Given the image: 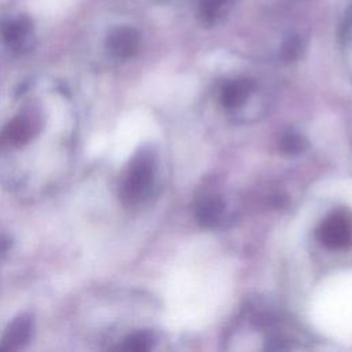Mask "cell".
I'll list each match as a JSON object with an SVG mask.
<instances>
[{
  "label": "cell",
  "mask_w": 352,
  "mask_h": 352,
  "mask_svg": "<svg viewBox=\"0 0 352 352\" xmlns=\"http://www.w3.org/2000/svg\"><path fill=\"white\" fill-rule=\"evenodd\" d=\"M154 151L148 146L140 147L133 154L120 186V198L124 205H136L150 194L154 183Z\"/></svg>",
  "instance_id": "1"
},
{
  "label": "cell",
  "mask_w": 352,
  "mask_h": 352,
  "mask_svg": "<svg viewBox=\"0 0 352 352\" xmlns=\"http://www.w3.org/2000/svg\"><path fill=\"white\" fill-rule=\"evenodd\" d=\"M316 235L320 243L329 249L352 246V212L348 209L331 212L319 224Z\"/></svg>",
  "instance_id": "2"
},
{
  "label": "cell",
  "mask_w": 352,
  "mask_h": 352,
  "mask_svg": "<svg viewBox=\"0 0 352 352\" xmlns=\"http://www.w3.org/2000/svg\"><path fill=\"white\" fill-rule=\"evenodd\" d=\"M140 45V34L132 26H117L106 37V48L111 55L120 59L133 56Z\"/></svg>",
  "instance_id": "3"
},
{
  "label": "cell",
  "mask_w": 352,
  "mask_h": 352,
  "mask_svg": "<svg viewBox=\"0 0 352 352\" xmlns=\"http://www.w3.org/2000/svg\"><path fill=\"white\" fill-rule=\"evenodd\" d=\"M33 334V319L30 315H19L6 329L0 340V351H15L25 346Z\"/></svg>",
  "instance_id": "4"
},
{
  "label": "cell",
  "mask_w": 352,
  "mask_h": 352,
  "mask_svg": "<svg viewBox=\"0 0 352 352\" xmlns=\"http://www.w3.org/2000/svg\"><path fill=\"white\" fill-rule=\"evenodd\" d=\"M33 30V22L26 15H18L14 18L6 19L0 25V37L1 40L12 47V48H21L23 43L28 40Z\"/></svg>",
  "instance_id": "5"
},
{
  "label": "cell",
  "mask_w": 352,
  "mask_h": 352,
  "mask_svg": "<svg viewBox=\"0 0 352 352\" xmlns=\"http://www.w3.org/2000/svg\"><path fill=\"white\" fill-rule=\"evenodd\" d=\"M38 126L36 121L25 114L12 118L3 131V139L12 146H22L29 143L37 133Z\"/></svg>",
  "instance_id": "6"
},
{
  "label": "cell",
  "mask_w": 352,
  "mask_h": 352,
  "mask_svg": "<svg viewBox=\"0 0 352 352\" xmlns=\"http://www.w3.org/2000/svg\"><path fill=\"white\" fill-rule=\"evenodd\" d=\"M224 204L221 198L213 192H206L201 195L197 201L195 214L201 226L214 227L223 217Z\"/></svg>",
  "instance_id": "7"
},
{
  "label": "cell",
  "mask_w": 352,
  "mask_h": 352,
  "mask_svg": "<svg viewBox=\"0 0 352 352\" xmlns=\"http://www.w3.org/2000/svg\"><path fill=\"white\" fill-rule=\"evenodd\" d=\"M254 84L248 78H236L226 82L220 91V102L227 109L241 107L252 95Z\"/></svg>",
  "instance_id": "8"
},
{
  "label": "cell",
  "mask_w": 352,
  "mask_h": 352,
  "mask_svg": "<svg viewBox=\"0 0 352 352\" xmlns=\"http://www.w3.org/2000/svg\"><path fill=\"white\" fill-rule=\"evenodd\" d=\"M236 0H199L198 14L202 25L213 26L234 7Z\"/></svg>",
  "instance_id": "9"
},
{
  "label": "cell",
  "mask_w": 352,
  "mask_h": 352,
  "mask_svg": "<svg viewBox=\"0 0 352 352\" xmlns=\"http://www.w3.org/2000/svg\"><path fill=\"white\" fill-rule=\"evenodd\" d=\"M279 147L287 155H298L308 148V140L302 135L292 131V132H286L282 136L279 142Z\"/></svg>",
  "instance_id": "10"
},
{
  "label": "cell",
  "mask_w": 352,
  "mask_h": 352,
  "mask_svg": "<svg viewBox=\"0 0 352 352\" xmlns=\"http://www.w3.org/2000/svg\"><path fill=\"white\" fill-rule=\"evenodd\" d=\"M153 346V337L147 331H138L124 340V349L133 352L148 351Z\"/></svg>",
  "instance_id": "11"
},
{
  "label": "cell",
  "mask_w": 352,
  "mask_h": 352,
  "mask_svg": "<svg viewBox=\"0 0 352 352\" xmlns=\"http://www.w3.org/2000/svg\"><path fill=\"white\" fill-rule=\"evenodd\" d=\"M302 52V41L300 40V37L297 36H293V37H289L282 48H280V56L286 60V62H293L296 59L300 58Z\"/></svg>",
  "instance_id": "12"
},
{
  "label": "cell",
  "mask_w": 352,
  "mask_h": 352,
  "mask_svg": "<svg viewBox=\"0 0 352 352\" xmlns=\"http://www.w3.org/2000/svg\"><path fill=\"white\" fill-rule=\"evenodd\" d=\"M10 245H11L10 239H7L4 236H0V252H6L10 248Z\"/></svg>",
  "instance_id": "13"
}]
</instances>
